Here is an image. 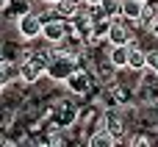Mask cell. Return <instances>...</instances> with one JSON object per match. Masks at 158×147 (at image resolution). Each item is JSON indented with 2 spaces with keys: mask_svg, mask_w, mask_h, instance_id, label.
I'll list each match as a JSON object with an SVG mask.
<instances>
[{
  "mask_svg": "<svg viewBox=\"0 0 158 147\" xmlns=\"http://www.w3.org/2000/svg\"><path fill=\"white\" fill-rule=\"evenodd\" d=\"M78 69V56L75 53H67V50H56L44 67V78L56 81V83H64L72 72Z\"/></svg>",
  "mask_w": 158,
  "mask_h": 147,
  "instance_id": "6da1fadb",
  "label": "cell"
},
{
  "mask_svg": "<svg viewBox=\"0 0 158 147\" xmlns=\"http://www.w3.org/2000/svg\"><path fill=\"white\" fill-rule=\"evenodd\" d=\"M131 39H136V36H133V22L125 19L122 14L111 17V28H108L106 42H108V44H128Z\"/></svg>",
  "mask_w": 158,
  "mask_h": 147,
  "instance_id": "7a4b0ae2",
  "label": "cell"
},
{
  "mask_svg": "<svg viewBox=\"0 0 158 147\" xmlns=\"http://www.w3.org/2000/svg\"><path fill=\"white\" fill-rule=\"evenodd\" d=\"M17 31H19V36H22L25 42L39 39V36H42V14H36V11H25V14L17 19Z\"/></svg>",
  "mask_w": 158,
  "mask_h": 147,
  "instance_id": "3957f363",
  "label": "cell"
},
{
  "mask_svg": "<svg viewBox=\"0 0 158 147\" xmlns=\"http://www.w3.org/2000/svg\"><path fill=\"white\" fill-rule=\"evenodd\" d=\"M67 31H69V22H67V19L47 17V19L42 22V39H44L47 44H58V42L67 36Z\"/></svg>",
  "mask_w": 158,
  "mask_h": 147,
  "instance_id": "277c9868",
  "label": "cell"
},
{
  "mask_svg": "<svg viewBox=\"0 0 158 147\" xmlns=\"http://www.w3.org/2000/svg\"><path fill=\"white\" fill-rule=\"evenodd\" d=\"M64 86H67L72 94H86V92L92 89V75H89L86 69H81V67H78V69L64 81Z\"/></svg>",
  "mask_w": 158,
  "mask_h": 147,
  "instance_id": "5b68a950",
  "label": "cell"
},
{
  "mask_svg": "<svg viewBox=\"0 0 158 147\" xmlns=\"http://www.w3.org/2000/svg\"><path fill=\"white\" fill-rule=\"evenodd\" d=\"M17 75H19V81H25V83H36V81H42V78H44V67H42V64H36L33 58H22V61H19Z\"/></svg>",
  "mask_w": 158,
  "mask_h": 147,
  "instance_id": "8992f818",
  "label": "cell"
},
{
  "mask_svg": "<svg viewBox=\"0 0 158 147\" xmlns=\"http://www.w3.org/2000/svg\"><path fill=\"white\" fill-rule=\"evenodd\" d=\"M144 67H147V50H144L136 39H131V44H128V69L142 72Z\"/></svg>",
  "mask_w": 158,
  "mask_h": 147,
  "instance_id": "52a82bcc",
  "label": "cell"
},
{
  "mask_svg": "<svg viewBox=\"0 0 158 147\" xmlns=\"http://www.w3.org/2000/svg\"><path fill=\"white\" fill-rule=\"evenodd\" d=\"M131 44V42H128ZM128 44H111L108 50V64L114 69H128Z\"/></svg>",
  "mask_w": 158,
  "mask_h": 147,
  "instance_id": "ba28073f",
  "label": "cell"
},
{
  "mask_svg": "<svg viewBox=\"0 0 158 147\" xmlns=\"http://www.w3.org/2000/svg\"><path fill=\"white\" fill-rule=\"evenodd\" d=\"M144 3H147V0H144ZM144 3H139V0H122L119 14H122L125 19H131L133 25H139V22H142V8H144Z\"/></svg>",
  "mask_w": 158,
  "mask_h": 147,
  "instance_id": "9c48e42d",
  "label": "cell"
},
{
  "mask_svg": "<svg viewBox=\"0 0 158 147\" xmlns=\"http://www.w3.org/2000/svg\"><path fill=\"white\" fill-rule=\"evenodd\" d=\"M75 11H78V6H75V3H69V0H56V3L50 6V14H53V17H58V19H67V22L75 17Z\"/></svg>",
  "mask_w": 158,
  "mask_h": 147,
  "instance_id": "30bf717a",
  "label": "cell"
},
{
  "mask_svg": "<svg viewBox=\"0 0 158 147\" xmlns=\"http://www.w3.org/2000/svg\"><path fill=\"white\" fill-rule=\"evenodd\" d=\"M117 142V136L108 131V128H100V131H94L92 136H89V147H111Z\"/></svg>",
  "mask_w": 158,
  "mask_h": 147,
  "instance_id": "8fae6325",
  "label": "cell"
},
{
  "mask_svg": "<svg viewBox=\"0 0 158 147\" xmlns=\"http://www.w3.org/2000/svg\"><path fill=\"white\" fill-rule=\"evenodd\" d=\"M25 11H31L28 0H8V3L3 6V14H6V17H11V19H19Z\"/></svg>",
  "mask_w": 158,
  "mask_h": 147,
  "instance_id": "7c38bea8",
  "label": "cell"
},
{
  "mask_svg": "<svg viewBox=\"0 0 158 147\" xmlns=\"http://www.w3.org/2000/svg\"><path fill=\"white\" fill-rule=\"evenodd\" d=\"M106 122H108V125H103V128H108V131H111L114 136H119V133L125 131V125H122V120H119V114H114V111H111V114L106 117Z\"/></svg>",
  "mask_w": 158,
  "mask_h": 147,
  "instance_id": "4fadbf2b",
  "label": "cell"
},
{
  "mask_svg": "<svg viewBox=\"0 0 158 147\" xmlns=\"http://www.w3.org/2000/svg\"><path fill=\"white\" fill-rule=\"evenodd\" d=\"M8 72H11V69H8V64H6V61H0V92L8 86Z\"/></svg>",
  "mask_w": 158,
  "mask_h": 147,
  "instance_id": "5bb4252c",
  "label": "cell"
},
{
  "mask_svg": "<svg viewBox=\"0 0 158 147\" xmlns=\"http://www.w3.org/2000/svg\"><path fill=\"white\" fill-rule=\"evenodd\" d=\"M147 67L158 75V50H147Z\"/></svg>",
  "mask_w": 158,
  "mask_h": 147,
  "instance_id": "9a60e30c",
  "label": "cell"
},
{
  "mask_svg": "<svg viewBox=\"0 0 158 147\" xmlns=\"http://www.w3.org/2000/svg\"><path fill=\"white\" fill-rule=\"evenodd\" d=\"M147 25H150V33H153V36L158 39V14L153 17V19H150V22H147Z\"/></svg>",
  "mask_w": 158,
  "mask_h": 147,
  "instance_id": "2e32d148",
  "label": "cell"
},
{
  "mask_svg": "<svg viewBox=\"0 0 158 147\" xmlns=\"http://www.w3.org/2000/svg\"><path fill=\"white\" fill-rule=\"evenodd\" d=\"M97 3H100V0H83V6H89V8H92V6H97Z\"/></svg>",
  "mask_w": 158,
  "mask_h": 147,
  "instance_id": "e0dca14e",
  "label": "cell"
},
{
  "mask_svg": "<svg viewBox=\"0 0 158 147\" xmlns=\"http://www.w3.org/2000/svg\"><path fill=\"white\" fill-rule=\"evenodd\" d=\"M42 3H44V6H53V3H56V0H42Z\"/></svg>",
  "mask_w": 158,
  "mask_h": 147,
  "instance_id": "ac0fdd59",
  "label": "cell"
},
{
  "mask_svg": "<svg viewBox=\"0 0 158 147\" xmlns=\"http://www.w3.org/2000/svg\"><path fill=\"white\" fill-rule=\"evenodd\" d=\"M69 3H75V6H83V0H69Z\"/></svg>",
  "mask_w": 158,
  "mask_h": 147,
  "instance_id": "d6986e66",
  "label": "cell"
},
{
  "mask_svg": "<svg viewBox=\"0 0 158 147\" xmlns=\"http://www.w3.org/2000/svg\"><path fill=\"white\" fill-rule=\"evenodd\" d=\"M6 3H8V0H0V11H3V6H6Z\"/></svg>",
  "mask_w": 158,
  "mask_h": 147,
  "instance_id": "ffe728a7",
  "label": "cell"
},
{
  "mask_svg": "<svg viewBox=\"0 0 158 147\" xmlns=\"http://www.w3.org/2000/svg\"><path fill=\"white\" fill-rule=\"evenodd\" d=\"M0 61H6V58H3V47H0Z\"/></svg>",
  "mask_w": 158,
  "mask_h": 147,
  "instance_id": "44dd1931",
  "label": "cell"
},
{
  "mask_svg": "<svg viewBox=\"0 0 158 147\" xmlns=\"http://www.w3.org/2000/svg\"><path fill=\"white\" fill-rule=\"evenodd\" d=\"M139 3H144V0H139Z\"/></svg>",
  "mask_w": 158,
  "mask_h": 147,
  "instance_id": "7402d4cb",
  "label": "cell"
}]
</instances>
